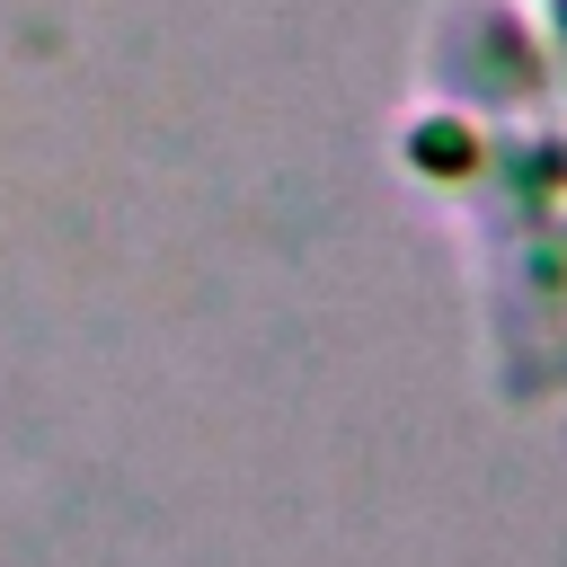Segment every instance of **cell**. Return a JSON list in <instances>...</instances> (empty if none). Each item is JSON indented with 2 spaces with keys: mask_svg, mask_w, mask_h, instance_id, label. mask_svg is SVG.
Returning <instances> with one entry per match:
<instances>
[{
  "mask_svg": "<svg viewBox=\"0 0 567 567\" xmlns=\"http://www.w3.org/2000/svg\"><path fill=\"white\" fill-rule=\"evenodd\" d=\"M558 35H567V0H558Z\"/></svg>",
  "mask_w": 567,
  "mask_h": 567,
  "instance_id": "cell-1",
  "label": "cell"
}]
</instances>
